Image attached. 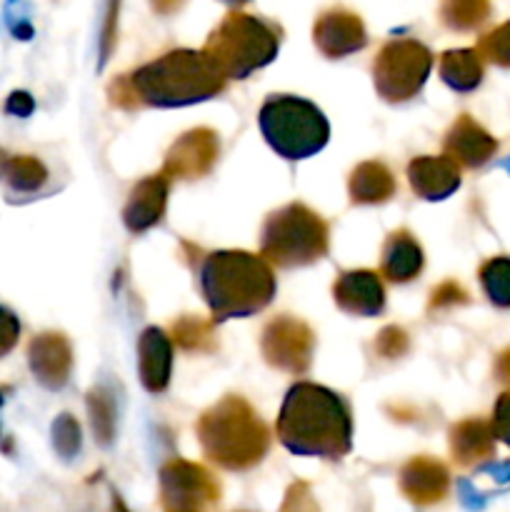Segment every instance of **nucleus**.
I'll return each instance as SVG.
<instances>
[{"label": "nucleus", "mask_w": 510, "mask_h": 512, "mask_svg": "<svg viewBox=\"0 0 510 512\" xmlns=\"http://www.w3.org/2000/svg\"><path fill=\"white\" fill-rule=\"evenodd\" d=\"M350 413L340 395L318 385L290 388L278 418L280 443L298 455L340 458L350 450Z\"/></svg>", "instance_id": "nucleus-1"}, {"label": "nucleus", "mask_w": 510, "mask_h": 512, "mask_svg": "<svg viewBox=\"0 0 510 512\" xmlns=\"http://www.w3.org/2000/svg\"><path fill=\"white\" fill-rule=\"evenodd\" d=\"M200 283L218 320L248 318L263 310L275 293L270 265L250 253H213L200 270Z\"/></svg>", "instance_id": "nucleus-2"}, {"label": "nucleus", "mask_w": 510, "mask_h": 512, "mask_svg": "<svg viewBox=\"0 0 510 512\" xmlns=\"http://www.w3.org/2000/svg\"><path fill=\"white\" fill-rule=\"evenodd\" d=\"M223 90V75L205 55L170 53L133 73V93L150 105H188Z\"/></svg>", "instance_id": "nucleus-3"}, {"label": "nucleus", "mask_w": 510, "mask_h": 512, "mask_svg": "<svg viewBox=\"0 0 510 512\" xmlns=\"http://www.w3.org/2000/svg\"><path fill=\"white\" fill-rule=\"evenodd\" d=\"M200 440L210 460L230 470L250 468L268 448L260 418L243 400L228 398L200 420Z\"/></svg>", "instance_id": "nucleus-4"}, {"label": "nucleus", "mask_w": 510, "mask_h": 512, "mask_svg": "<svg viewBox=\"0 0 510 512\" xmlns=\"http://www.w3.org/2000/svg\"><path fill=\"white\" fill-rule=\"evenodd\" d=\"M260 130L278 155L300 160L328 143V120L313 103L293 95H273L260 108Z\"/></svg>", "instance_id": "nucleus-5"}, {"label": "nucleus", "mask_w": 510, "mask_h": 512, "mask_svg": "<svg viewBox=\"0 0 510 512\" xmlns=\"http://www.w3.org/2000/svg\"><path fill=\"white\" fill-rule=\"evenodd\" d=\"M328 245V228L303 205H288L268 218L263 253L278 265H305L318 260Z\"/></svg>", "instance_id": "nucleus-6"}, {"label": "nucleus", "mask_w": 510, "mask_h": 512, "mask_svg": "<svg viewBox=\"0 0 510 512\" xmlns=\"http://www.w3.org/2000/svg\"><path fill=\"white\" fill-rule=\"evenodd\" d=\"M275 50H278V38L265 33L258 23L240 20V23H228L223 33L215 35L205 58L223 78H245L255 68H263L268 60H273Z\"/></svg>", "instance_id": "nucleus-7"}, {"label": "nucleus", "mask_w": 510, "mask_h": 512, "mask_svg": "<svg viewBox=\"0 0 510 512\" xmlns=\"http://www.w3.org/2000/svg\"><path fill=\"white\" fill-rule=\"evenodd\" d=\"M428 50L418 43H390L373 65L375 85L388 100L413 98L430 73Z\"/></svg>", "instance_id": "nucleus-8"}, {"label": "nucleus", "mask_w": 510, "mask_h": 512, "mask_svg": "<svg viewBox=\"0 0 510 512\" xmlns=\"http://www.w3.org/2000/svg\"><path fill=\"white\" fill-rule=\"evenodd\" d=\"M218 498V483L200 465L170 463L163 470L165 512H210Z\"/></svg>", "instance_id": "nucleus-9"}, {"label": "nucleus", "mask_w": 510, "mask_h": 512, "mask_svg": "<svg viewBox=\"0 0 510 512\" xmlns=\"http://www.w3.org/2000/svg\"><path fill=\"white\" fill-rule=\"evenodd\" d=\"M445 150L455 163L465 165V168H480L495 155L498 140L488 130L480 128L470 115H460L445 138Z\"/></svg>", "instance_id": "nucleus-10"}, {"label": "nucleus", "mask_w": 510, "mask_h": 512, "mask_svg": "<svg viewBox=\"0 0 510 512\" xmlns=\"http://www.w3.org/2000/svg\"><path fill=\"white\" fill-rule=\"evenodd\" d=\"M310 333L295 320H278L265 330V355L273 365L303 370L310 358Z\"/></svg>", "instance_id": "nucleus-11"}, {"label": "nucleus", "mask_w": 510, "mask_h": 512, "mask_svg": "<svg viewBox=\"0 0 510 512\" xmlns=\"http://www.w3.org/2000/svg\"><path fill=\"white\" fill-rule=\"evenodd\" d=\"M450 485V475L443 463L430 458H418L408 463V468L400 475V488L413 503L433 505L445 498Z\"/></svg>", "instance_id": "nucleus-12"}, {"label": "nucleus", "mask_w": 510, "mask_h": 512, "mask_svg": "<svg viewBox=\"0 0 510 512\" xmlns=\"http://www.w3.org/2000/svg\"><path fill=\"white\" fill-rule=\"evenodd\" d=\"M410 185L428 200L448 198L453 190H458L460 168L450 155L418 158L410 163Z\"/></svg>", "instance_id": "nucleus-13"}, {"label": "nucleus", "mask_w": 510, "mask_h": 512, "mask_svg": "<svg viewBox=\"0 0 510 512\" xmlns=\"http://www.w3.org/2000/svg\"><path fill=\"white\" fill-rule=\"evenodd\" d=\"M450 450L455 463L463 468L485 463L495 455V435L485 420H463L450 433Z\"/></svg>", "instance_id": "nucleus-14"}, {"label": "nucleus", "mask_w": 510, "mask_h": 512, "mask_svg": "<svg viewBox=\"0 0 510 512\" xmlns=\"http://www.w3.org/2000/svg\"><path fill=\"white\" fill-rule=\"evenodd\" d=\"M335 298L340 308L355 315H375L383 308V285L378 275L360 270V273H343L335 285Z\"/></svg>", "instance_id": "nucleus-15"}, {"label": "nucleus", "mask_w": 510, "mask_h": 512, "mask_svg": "<svg viewBox=\"0 0 510 512\" xmlns=\"http://www.w3.org/2000/svg\"><path fill=\"white\" fill-rule=\"evenodd\" d=\"M30 368L35 378L48 388H58L65 383L70 368L68 343L58 335H40L30 343Z\"/></svg>", "instance_id": "nucleus-16"}, {"label": "nucleus", "mask_w": 510, "mask_h": 512, "mask_svg": "<svg viewBox=\"0 0 510 512\" xmlns=\"http://www.w3.org/2000/svg\"><path fill=\"white\" fill-rule=\"evenodd\" d=\"M140 370L145 388L158 393L165 388L170 373V343L160 330H148L140 340Z\"/></svg>", "instance_id": "nucleus-17"}, {"label": "nucleus", "mask_w": 510, "mask_h": 512, "mask_svg": "<svg viewBox=\"0 0 510 512\" xmlns=\"http://www.w3.org/2000/svg\"><path fill=\"white\" fill-rule=\"evenodd\" d=\"M420 265H423V255H420L418 243L408 233H393L383 255L385 275L393 283H405L420 273Z\"/></svg>", "instance_id": "nucleus-18"}, {"label": "nucleus", "mask_w": 510, "mask_h": 512, "mask_svg": "<svg viewBox=\"0 0 510 512\" xmlns=\"http://www.w3.org/2000/svg\"><path fill=\"white\" fill-rule=\"evenodd\" d=\"M440 75L458 93H470L483 80V58L478 50H453L440 60Z\"/></svg>", "instance_id": "nucleus-19"}, {"label": "nucleus", "mask_w": 510, "mask_h": 512, "mask_svg": "<svg viewBox=\"0 0 510 512\" xmlns=\"http://www.w3.org/2000/svg\"><path fill=\"white\" fill-rule=\"evenodd\" d=\"M165 205V183L160 178L145 180L130 198L125 223L130 230H143L160 218Z\"/></svg>", "instance_id": "nucleus-20"}, {"label": "nucleus", "mask_w": 510, "mask_h": 512, "mask_svg": "<svg viewBox=\"0 0 510 512\" xmlns=\"http://www.w3.org/2000/svg\"><path fill=\"white\" fill-rule=\"evenodd\" d=\"M215 155V140L210 133H190L188 138L180 140L178 148L170 153V163H173V173H200L208 168V163Z\"/></svg>", "instance_id": "nucleus-21"}, {"label": "nucleus", "mask_w": 510, "mask_h": 512, "mask_svg": "<svg viewBox=\"0 0 510 512\" xmlns=\"http://www.w3.org/2000/svg\"><path fill=\"white\" fill-rule=\"evenodd\" d=\"M350 193L358 203H375V200H385L393 193V178L388 170L378 163L360 165L350 180Z\"/></svg>", "instance_id": "nucleus-22"}, {"label": "nucleus", "mask_w": 510, "mask_h": 512, "mask_svg": "<svg viewBox=\"0 0 510 512\" xmlns=\"http://www.w3.org/2000/svg\"><path fill=\"white\" fill-rule=\"evenodd\" d=\"M480 283L485 295L495 308H510V258L498 255L483 263L480 268Z\"/></svg>", "instance_id": "nucleus-23"}, {"label": "nucleus", "mask_w": 510, "mask_h": 512, "mask_svg": "<svg viewBox=\"0 0 510 512\" xmlns=\"http://www.w3.org/2000/svg\"><path fill=\"white\" fill-rule=\"evenodd\" d=\"M3 175L10 183V188L15 190H35L40 188V183L45 180L43 165L35 158H5L3 163Z\"/></svg>", "instance_id": "nucleus-24"}, {"label": "nucleus", "mask_w": 510, "mask_h": 512, "mask_svg": "<svg viewBox=\"0 0 510 512\" xmlns=\"http://www.w3.org/2000/svg\"><path fill=\"white\" fill-rule=\"evenodd\" d=\"M478 53L480 58L500 65V68H510V23H503L500 28L483 35L478 45Z\"/></svg>", "instance_id": "nucleus-25"}, {"label": "nucleus", "mask_w": 510, "mask_h": 512, "mask_svg": "<svg viewBox=\"0 0 510 512\" xmlns=\"http://www.w3.org/2000/svg\"><path fill=\"white\" fill-rule=\"evenodd\" d=\"M490 13L488 0H453V10H450V25L460 30L478 28Z\"/></svg>", "instance_id": "nucleus-26"}, {"label": "nucleus", "mask_w": 510, "mask_h": 512, "mask_svg": "<svg viewBox=\"0 0 510 512\" xmlns=\"http://www.w3.org/2000/svg\"><path fill=\"white\" fill-rule=\"evenodd\" d=\"M495 440L505 443L510 448V393H503L493 408V420H490Z\"/></svg>", "instance_id": "nucleus-27"}, {"label": "nucleus", "mask_w": 510, "mask_h": 512, "mask_svg": "<svg viewBox=\"0 0 510 512\" xmlns=\"http://www.w3.org/2000/svg\"><path fill=\"white\" fill-rule=\"evenodd\" d=\"M18 335H20L18 318H15L8 308H3V305H0V358H3V355H8L10 350L15 348V343H18Z\"/></svg>", "instance_id": "nucleus-28"}, {"label": "nucleus", "mask_w": 510, "mask_h": 512, "mask_svg": "<svg viewBox=\"0 0 510 512\" xmlns=\"http://www.w3.org/2000/svg\"><path fill=\"white\" fill-rule=\"evenodd\" d=\"M495 375H498L500 383L510 385V348L500 353L498 363H495Z\"/></svg>", "instance_id": "nucleus-29"}, {"label": "nucleus", "mask_w": 510, "mask_h": 512, "mask_svg": "<svg viewBox=\"0 0 510 512\" xmlns=\"http://www.w3.org/2000/svg\"><path fill=\"white\" fill-rule=\"evenodd\" d=\"M508 170H510V163H508Z\"/></svg>", "instance_id": "nucleus-30"}]
</instances>
